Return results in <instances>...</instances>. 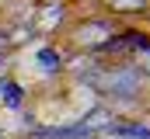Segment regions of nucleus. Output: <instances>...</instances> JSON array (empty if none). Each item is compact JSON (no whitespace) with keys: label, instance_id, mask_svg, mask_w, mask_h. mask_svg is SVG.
Wrapping results in <instances>:
<instances>
[{"label":"nucleus","instance_id":"obj_2","mask_svg":"<svg viewBox=\"0 0 150 139\" xmlns=\"http://www.w3.org/2000/svg\"><path fill=\"white\" fill-rule=\"evenodd\" d=\"M4 94H7V104H11V108L21 101V98H18V87H4Z\"/></svg>","mask_w":150,"mask_h":139},{"label":"nucleus","instance_id":"obj_1","mask_svg":"<svg viewBox=\"0 0 150 139\" xmlns=\"http://www.w3.org/2000/svg\"><path fill=\"white\" fill-rule=\"evenodd\" d=\"M115 136H122V139H150L147 129H140V125H115L112 129Z\"/></svg>","mask_w":150,"mask_h":139}]
</instances>
